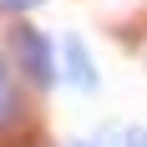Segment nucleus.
Here are the masks:
<instances>
[{
  "label": "nucleus",
  "instance_id": "nucleus-1",
  "mask_svg": "<svg viewBox=\"0 0 147 147\" xmlns=\"http://www.w3.org/2000/svg\"><path fill=\"white\" fill-rule=\"evenodd\" d=\"M10 56H15V66H20V76H26L36 91H51L56 86V46H51V36H46L41 26H20L10 30Z\"/></svg>",
  "mask_w": 147,
  "mask_h": 147
},
{
  "label": "nucleus",
  "instance_id": "nucleus-2",
  "mask_svg": "<svg viewBox=\"0 0 147 147\" xmlns=\"http://www.w3.org/2000/svg\"><path fill=\"white\" fill-rule=\"evenodd\" d=\"M61 76H66V81L81 91V96H91V91L102 86L96 56H91V46L81 41V36H66V41H61Z\"/></svg>",
  "mask_w": 147,
  "mask_h": 147
},
{
  "label": "nucleus",
  "instance_id": "nucleus-3",
  "mask_svg": "<svg viewBox=\"0 0 147 147\" xmlns=\"http://www.w3.org/2000/svg\"><path fill=\"white\" fill-rule=\"evenodd\" d=\"M36 5H46V0H0L5 15H26V10H36Z\"/></svg>",
  "mask_w": 147,
  "mask_h": 147
},
{
  "label": "nucleus",
  "instance_id": "nucleus-4",
  "mask_svg": "<svg viewBox=\"0 0 147 147\" xmlns=\"http://www.w3.org/2000/svg\"><path fill=\"white\" fill-rule=\"evenodd\" d=\"M122 147H147V127H127V137H122Z\"/></svg>",
  "mask_w": 147,
  "mask_h": 147
},
{
  "label": "nucleus",
  "instance_id": "nucleus-5",
  "mask_svg": "<svg viewBox=\"0 0 147 147\" xmlns=\"http://www.w3.org/2000/svg\"><path fill=\"white\" fill-rule=\"evenodd\" d=\"M71 147H117V142H112V137H107V132H102V137H76V142H71Z\"/></svg>",
  "mask_w": 147,
  "mask_h": 147
}]
</instances>
